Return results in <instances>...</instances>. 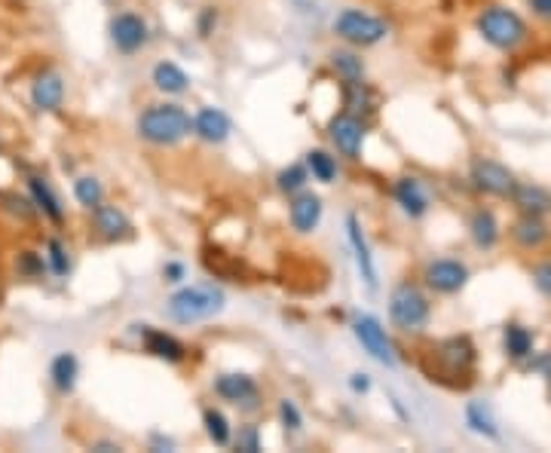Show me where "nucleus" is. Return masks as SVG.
I'll return each instance as SVG.
<instances>
[{"mask_svg":"<svg viewBox=\"0 0 551 453\" xmlns=\"http://www.w3.org/2000/svg\"><path fill=\"white\" fill-rule=\"evenodd\" d=\"M466 426L481 435V438H490V441H499V426L490 414V408L484 405V401H469L466 405Z\"/></svg>","mask_w":551,"mask_h":453,"instance_id":"obj_28","label":"nucleus"},{"mask_svg":"<svg viewBox=\"0 0 551 453\" xmlns=\"http://www.w3.org/2000/svg\"><path fill=\"white\" fill-rule=\"evenodd\" d=\"M184 276H187V267H184L181 261H169V264L163 267V279H166V282H172V285H181V282H184Z\"/></svg>","mask_w":551,"mask_h":453,"instance_id":"obj_41","label":"nucleus"},{"mask_svg":"<svg viewBox=\"0 0 551 453\" xmlns=\"http://www.w3.org/2000/svg\"><path fill=\"white\" fill-rule=\"evenodd\" d=\"M328 65H331V71L343 83H359V80H365V62H362L359 53H353V49H334V53L328 56Z\"/></svg>","mask_w":551,"mask_h":453,"instance_id":"obj_27","label":"nucleus"},{"mask_svg":"<svg viewBox=\"0 0 551 453\" xmlns=\"http://www.w3.org/2000/svg\"><path fill=\"white\" fill-rule=\"evenodd\" d=\"M512 239H515L521 248L536 251V248H542V245L548 242V227H545V221L536 218V215H521V218L515 221V227H512Z\"/></svg>","mask_w":551,"mask_h":453,"instance_id":"obj_24","label":"nucleus"},{"mask_svg":"<svg viewBox=\"0 0 551 453\" xmlns=\"http://www.w3.org/2000/svg\"><path fill=\"white\" fill-rule=\"evenodd\" d=\"M16 270L25 279H40L46 270V261H43V255H37V251H22V255L16 258Z\"/></svg>","mask_w":551,"mask_h":453,"instance_id":"obj_37","label":"nucleus"},{"mask_svg":"<svg viewBox=\"0 0 551 453\" xmlns=\"http://www.w3.org/2000/svg\"><path fill=\"white\" fill-rule=\"evenodd\" d=\"M530 10L542 19H551V0H527Z\"/></svg>","mask_w":551,"mask_h":453,"instance_id":"obj_44","label":"nucleus"},{"mask_svg":"<svg viewBox=\"0 0 551 453\" xmlns=\"http://www.w3.org/2000/svg\"><path fill=\"white\" fill-rule=\"evenodd\" d=\"M478 34L493 46V49H503V53H512L527 40V22L509 10V7H487L478 16Z\"/></svg>","mask_w":551,"mask_h":453,"instance_id":"obj_5","label":"nucleus"},{"mask_svg":"<svg viewBox=\"0 0 551 453\" xmlns=\"http://www.w3.org/2000/svg\"><path fill=\"white\" fill-rule=\"evenodd\" d=\"M74 199H77V203L86 212H92L95 206H102L105 203V187H102V181H98L95 175H80L74 181Z\"/></svg>","mask_w":551,"mask_h":453,"instance_id":"obj_31","label":"nucleus"},{"mask_svg":"<svg viewBox=\"0 0 551 453\" xmlns=\"http://www.w3.org/2000/svg\"><path fill=\"white\" fill-rule=\"evenodd\" d=\"M141 337H144V349L150 352V356L166 362V365H181L187 359V346L175 334H169V331L141 325Z\"/></svg>","mask_w":551,"mask_h":453,"instance_id":"obj_18","label":"nucleus"},{"mask_svg":"<svg viewBox=\"0 0 551 453\" xmlns=\"http://www.w3.org/2000/svg\"><path fill=\"white\" fill-rule=\"evenodd\" d=\"M304 166H307L310 178H316V181H322V184H334V181H337V175H340L337 157H334V154H328V150H322V147L310 150L307 160H304Z\"/></svg>","mask_w":551,"mask_h":453,"instance_id":"obj_29","label":"nucleus"},{"mask_svg":"<svg viewBox=\"0 0 551 453\" xmlns=\"http://www.w3.org/2000/svg\"><path fill=\"white\" fill-rule=\"evenodd\" d=\"M276 414H279V423L285 426V432H300V429H304V414H300V408L294 405L291 398H279Z\"/></svg>","mask_w":551,"mask_h":453,"instance_id":"obj_36","label":"nucleus"},{"mask_svg":"<svg viewBox=\"0 0 551 453\" xmlns=\"http://www.w3.org/2000/svg\"><path fill=\"white\" fill-rule=\"evenodd\" d=\"M108 34H111V43L117 46V53L135 56L138 49H144V43L150 37V28L138 13H117L108 25Z\"/></svg>","mask_w":551,"mask_h":453,"instance_id":"obj_11","label":"nucleus"},{"mask_svg":"<svg viewBox=\"0 0 551 453\" xmlns=\"http://www.w3.org/2000/svg\"><path fill=\"white\" fill-rule=\"evenodd\" d=\"M322 212H325L322 196L313 193V190H307V187L288 196V221H291V227H294L300 236L313 233V230L322 224Z\"/></svg>","mask_w":551,"mask_h":453,"instance_id":"obj_14","label":"nucleus"},{"mask_svg":"<svg viewBox=\"0 0 551 453\" xmlns=\"http://www.w3.org/2000/svg\"><path fill=\"white\" fill-rule=\"evenodd\" d=\"M203 426H206V435H209V441H212V444L227 447V444L233 441V426H230V420H227V414H224V411H218V408H206V411H203Z\"/></svg>","mask_w":551,"mask_h":453,"instance_id":"obj_33","label":"nucleus"},{"mask_svg":"<svg viewBox=\"0 0 551 453\" xmlns=\"http://www.w3.org/2000/svg\"><path fill=\"white\" fill-rule=\"evenodd\" d=\"M150 83L163 95H184L190 89V77L175 62H157L150 71Z\"/></svg>","mask_w":551,"mask_h":453,"instance_id":"obj_23","label":"nucleus"},{"mask_svg":"<svg viewBox=\"0 0 551 453\" xmlns=\"http://www.w3.org/2000/svg\"><path fill=\"white\" fill-rule=\"evenodd\" d=\"M233 444H236V450H242V453H258V450H261V429H258L255 423L239 426V432L233 435Z\"/></svg>","mask_w":551,"mask_h":453,"instance_id":"obj_38","label":"nucleus"},{"mask_svg":"<svg viewBox=\"0 0 551 453\" xmlns=\"http://www.w3.org/2000/svg\"><path fill=\"white\" fill-rule=\"evenodd\" d=\"M80 377V362L74 352H59V356L49 362V383L56 386V392L71 395Z\"/></svg>","mask_w":551,"mask_h":453,"instance_id":"obj_22","label":"nucleus"},{"mask_svg":"<svg viewBox=\"0 0 551 453\" xmlns=\"http://www.w3.org/2000/svg\"><path fill=\"white\" fill-rule=\"evenodd\" d=\"M212 389H215L218 398L230 401V405H236L242 411H255L261 405V386L252 374H242V371L218 374Z\"/></svg>","mask_w":551,"mask_h":453,"instance_id":"obj_9","label":"nucleus"},{"mask_svg":"<svg viewBox=\"0 0 551 453\" xmlns=\"http://www.w3.org/2000/svg\"><path fill=\"white\" fill-rule=\"evenodd\" d=\"M0 212L10 215L13 221H22V224L34 221V215H37L31 196H19L13 190H0Z\"/></svg>","mask_w":551,"mask_h":453,"instance_id":"obj_32","label":"nucleus"},{"mask_svg":"<svg viewBox=\"0 0 551 453\" xmlns=\"http://www.w3.org/2000/svg\"><path fill=\"white\" fill-rule=\"evenodd\" d=\"M423 282L435 294H457L469 282V267L463 261H454V258H438V261L426 264Z\"/></svg>","mask_w":551,"mask_h":453,"instance_id":"obj_12","label":"nucleus"},{"mask_svg":"<svg viewBox=\"0 0 551 453\" xmlns=\"http://www.w3.org/2000/svg\"><path fill=\"white\" fill-rule=\"evenodd\" d=\"M533 285H536L545 297H551V261H548V264H539V267L533 270Z\"/></svg>","mask_w":551,"mask_h":453,"instance_id":"obj_40","label":"nucleus"},{"mask_svg":"<svg viewBox=\"0 0 551 453\" xmlns=\"http://www.w3.org/2000/svg\"><path fill=\"white\" fill-rule=\"evenodd\" d=\"M392 199H395L398 209H402L408 218H423V215L429 212V193H426L423 181L414 178V175L395 178V184H392Z\"/></svg>","mask_w":551,"mask_h":453,"instance_id":"obj_17","label":"nucleus"},{"mask_svg":"<svg viewBox=\"0 0 551 453\" xmlns=\"http://www.w3.org/2000/svg\"><path fill=\"white\" fill-rule=\"evenodd\" d=\"M331 31L346 43V46H377L389 37V22L380 16H371L365 10H343L337 13V19L331 22Z\"/></svg>","mask_w":551,"mask_h":453,"instance_id":"obj_6","label":"nucleus"},{"mask_svg":"<svg viewBox=\"0 0 551 453\" xmlns=\"http://www.w3.org/2000/svg\"><path fill=\"white\" fill-rule=\"evenodd\" d=\"M230 132H233L230 117H227L221 108L206 105V108H199V111L193 114V135H196L199 141H206V144H224V141L230 138Z\"/></svg>","mask_w":551,"mask_h":453,"instance_id":"obj_19","label":"nucleus"},{"mask_svg":"<svg viewBox=\"0 0 551 453\" xmlns=\"http://www.w3.org/2000/svg\"><path fill=\"white\" fill-rule=\"evenodd\" d=\"M343 111L356 114V117H368L374 111V95L365 86V80H359V83H343Z\"/></svg>","mask_w":551,"mask_h":453,"instance_id":"obj_30","label":"nucleus"},{"mask_svg":"<svg viewBox=\"0 0 551 453\" xmlns=\"http://www.w3.org/2000/svg\"><path fill=\"white\" fill-rule=\"evenodd\" d=\"M307 181H310V172H307L304 163H291V166L279 169V175H276V187H279V193H285V196H291V193H297V190H304Z\"/></svg>","mask_w":551,"mask_h":453,"instance_id":"obj_35","label":"nucleus"},{"mask_svg":"<svg viewBox=\"0 0 551 453\" xmlns=\"http://www.w3.org/2000/svg\"><path fill=\"white\" fill-rule=\"evenodd\" d=\"M227 297L215 285H184L166 300V313L178 325H196L224 313Z\"/></svg>","mask_w":551,"mask_h":453,"instance_id":"obj_2","label":"nucleus"},{"mask_svg":"<svg viewBox=\"0 0 551 453\" xmlns=\"http://www.w3.org/2000/svg\"><path fill=\"white\" fill-rule=\"evenodd\" d=\"M28 196H31L34 209H37L43 218H49L53 224H62V221H65V206H62V199H59V193L53 190V184H49L43 175H31V178H28Z\"/></svg>","mask_w":551,"mask_h":453,"instance_id":"obj_20","label":"nucleus"},{"mask_svg":"<svg viewBox=\"0 0 551 453\" xmlns=\"http://www.w3.org/2000/svg\"><path fill=\"white\" fill-rule=\"evenodd\" d=\"M92 450H105L108 453V450H120V444H114V441H95Z\"/></svg>","mask_w":551,"mask_h":453,"instance_id":"obj_45","label":"nucleus"},{"mask_svg":"<svg viewBox=\"0 0 551 453\" xmlns=\"http://www.w3.org/2000/svg\"><path fill=\"white\" fill-rule=\"evenodd\" d=\"M469 181H472L475 190H481V193H487V196H512V190H515V184H518L515 175H512L503 163L484 160V157L472 160V166H469Z\"/></svg>","mask_w":551,"mask_h":453,"instance_id":"obj_10","label":"nucleus"},{"mask_svg":"<svg viewBox=\"0 0 551 453\" xmlns=\"http://www.w3.org/2000/svg\"><path fill=\"white\" fill-rule=\"evenodd\" d=\"M346 236H349V245H353V258H356L362 282L374 291L377 288V264H374V255H371V242H368V236L362 230V221L356 215L346 218Z\"/></svg>","mask_w":551,"mask_h":453,"instance_id":"obj_16","label":"nucleus"},{"mask_svg":"<svg viewBox=\"0 0 551 453\" xmlns=\"http://www.w3.org/2000/svg\"><path fill=\"white\" fill-rule=\"evenodd\" d=\"M65 77L53 68H43L34 80H31V105L40 114H56L65 105Z\"/></svg>","mask_w":551,"mask_h":453,"instance_id":"obj_13","label":"nucleus"},{"mask_svg":"<svg viewBox=\"0 0 551 453\" xmlns=\"http://www.w3.org/2000/svg\"><path fill=\"white\" fill-rule=\"evenodd\" d=\"M353 334H356L359 346L368 352L374 362H380L386 368H395L398 365L395 343H392V337L386 334V328H383V322L377 316H368V313L365 316H356L353 319Z\"/></svg>","mask_w":551,"mask_h":453,"instance_id":"obj_7","label":"nucleus"},{"mask_svg":"<svg viewBox=\"0 0 551 453\" xmlns=\"http://www.w3.org/2000/svg\"><path fill=\"white\" fill-rule=\"evenodd\" d=\"M530 371H539V374L551 377V352H545V356L533 359V362H530Z\"/></svg>","mask_w":551,"mask_h":453,"instance_id":"obj_43","label":"nucleus"},{"mask_svg":"<svg viewBox=\"0 0 551 453\" xmlns=\"http://www.w3.org/2000/svg\"><path fill=\"white\" fill-rule=\"evenodd\" d=\"M365 123L362 117L340 111L328 120V138L334 144L337 154H343L346 160H362V147H365Z\"/></svg>","mask_w":551,"mask_h":453,"instance_id":"obj_8","label":"nucleus"},{"mask_svg":"<svg viewBox=\"0 0 551 453\" xmlns=\"http://www.w3.org/2000/svg\"><path fill=\"white\" fill-rule=\"evenodd\" d=\"M349 389H353L356 395H365V392L371 389V377H368L365 371L353 374V377H349Z\"/></svg>","mask_w":551,"mask_h":453,"instance_id":"obj_42","label":"nucleus"},{"mask_svg":"<svg viewBox=\"0 0 551 453\" xmlns=\"http://www.w3.org/2000/svg\"><path fill=\"white\" fill-rule=\"evenodd\" d=\"M475 359H478L475 343L466 334L447 337L438 346H432V362H435V368H426V374H429V380H438V383H447V377H457V386H466L460 377L472 380Z\"/></svg>","mask_w":551,"mask_h":453,"instance_id":"obj_4","label":"nucleus"},{"mask_svg":"<svg viewBox=\"0 0 551 453\" xmlns=\"http://www.w3.org/2000/svg\"><path fill=\"white\" fill-rule=\"evenodd\" d=\"M89 215H92L95 233L102 236L105 242H126V239H132V221H129V215L120 206L102 203V206H95Z\"/></svg>","mask_w":551,"mask_h":453,"instance_id":"obj_15","label":"nucleus"},{"mask_svg":"<svg viewBox=\"0 0 551 453\" xmlns=\"http://www.w3.org/2000/svg\"><path fill=\"white\" fill-rule=\"evenodd\" d=\"M43 261H46V270L53 276H59V279H65L71 273V255H68V248H65L62 239H46Z\"/></svg>","mask_w":551,"mask_h":453,"instance_id":"obj_34","label":"nucleus"},{"mask_svg":"<svg viewBox=\"0 0 551 453\" xmlns=\"http://www.w3.org/2000/svg\"><path fill=\"white\" fill-rule=\"evenodd\" d=\"M469 233H472V242L481 248V251H490L496 248L499 242V221L490 209H478L469 221Z\"/></svg>","mask_w":551,"mask_h":453,"instance_id":"obj_26","label":"nucleus"},{"mask_svg":"<svg viewBox=\"0 0 551 453\" xmlns=\"http://www.w3.org/2000/svg\"><path fill=\"white\" fill-rule=\"evenodd\" d=\"M218 28V7H203L196 16V34L199 37H212Z\"/></svg>","mask_w":551,"mask_h":453,"instance_id":"obj_39","label":"nucleus"},{"mask_svg":"<svg viewBox=\"0 0 551 453\" xmlns=\"http://www.w3.org/2000/svg\"><path fill=\"white\" fill-rule=\"evenodd\" d=\"M135 132L154 147H175L193 132V117L175 102L147 105L135 120Z\"/></svg>","mask_w":551,"mask_h":453,"instance_id":"obj_1","label":"nucleus"},{"mask_svg":"<svg viewBox=\"0 0 551 453\" xmlns=\"http://www.w3.org/2000/svg\"><path fill=\"white\" fill-rule=\"evenodd\" d=\"M432 319V304L420 285L414 282H398L389 291V322L405 331V334H417L429 325Z\"/></svg>","mask_w":551,"mask_h":453,"instance_id":"obj_3","label":"nucleus"},{"mask_svg":"<svg viewBox=\"0 0 551 453\" xmlns=\"http://www.w3.org/2000/svg\"><path fill=\"white\" fill-rule=\"evenodd\" d=\"M503 349H506V356L512 362H524L533 356V331L518 325V322H509L506 331H503Z\"/></svg>","mask_w":551,"mask_h":453,"instance_id":"obj_25","label":"nucleus"},{"mask_svg":"<svg viewBox=\"0 0 551 453\" xmlns=\"http://www.w3.org/2000/svg\"><path fill=\"white\" fill-rule=\"evenodd\" d=\"M7 150V138H4V132H0V154Z\"/></svg>","mask_w":551,"mask_h":453,"instance_id":"obj_46","label":"nucleus"},{"mask_svg":"<svg viewBox=\"0 0 551 453\" xmlns=\"http://www.w3.org/2000/svg\"><path fill=\"white\" fill-rule=\"evenodd\" d=\"M512 203L521 209V215H548L551 212V193L539 184H515L512 190Z\"/></svg>","mask_w":551,"mask_h":453,"instance_id":"obj_21","label":"nucleus"}]
</instances>
